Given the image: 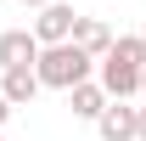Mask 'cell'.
I'll use <instances>...</instances> for the list:
<instances>
[{
    "instance_id": "obj_12",
    "label": "cell",
    "mask_w": 146,
    "mask_h": 141,
    "mask_svg": "<svg viewBox=\"0 0 146 141\" xmlns=\"http://www.w3.org/2000/svg\"><path fill=\"white\" fill-rule=\"evenodd\" d=\"M141 102H146V73H141Z\"/></svg>"
},
{
    "instance_id": "obj_7",
    "label": "cell",
    "mask_w": 146,
    "mask_h": 141,
    "mask_svg": "<svg viewBox=\"0 0 146 141\" xmlns=\"http://www.w3.org/2000/svg\"><path fill=\"white\" fill-rule=\"evenodd\" d=\"M39 90H45V85H39L34 68H6V73H0V96H6L11 107H28Z\"/></svg>"
},
{
    "instance_id": "obj_11",
    "label": "cell",
    "mask_w": 146,
    "mask_h": 141,
    "mask_svg": "<svg viewBox=\"0 0 146 141\" xmlns=\"http://www.w3.org/2000/svg\"><path fill=\"white\" fill-rule=\"evenodd\" d=\"M141 141H146V107H141Z\"/></svg>"
},
{
    "instance_id": "obj_6",
    "label": "cell",
    "mask_w": 146,
    "mask_h": 141,
    "mask_svg": "<svg viewBox=\"0 0 146 141\" xmlns=\"http://www.w3.org/2000/svg\"><path fill=\"white\" fill-rule=\"evenodd\" d=\"M107 102H112V96H107V90H101V79H84V85H73L68 90V107H73V119H101V113H107Z\"/></svg>"
},
{
    "instance_id": "obj_10",
    "label": "cell",
    "mask_w": 146,
    "mask_h": 141,
    "mask_svg": "<svg viewBox=\"0 0 146 141\" xmlns=\"http://www.w3.org/2000/svg\"><path fill=\"white\" fill-rule=\"evenodd\" d=\"M23 6H34V11H45V6H51V0H23Z\"/></svg>"
},
{
    "instance_id": "obj_5",
    "label": "cell",
    "mask_w": 146,
    "mask_h": 141,
    "mask_svg": "<svg viewBox=\"0 0 146 141\" xmlns=\"http://www.w3.org/2000/svg\"><path fill=\"white\" fill-rule=\"evenodd\" d=\"M96 130H101V141H141V107L107 102V113L96 119Z\"/></svg>"
},
{
    "instance_id": "obj_9",
    "label": "cell",
    "mask_w": 146,
    "mask_h": 141,
    "mask_svg": "<svg viewBox=\"0 0 146 141\" xmlns=\"http://www.w3.org/2000/svg\"><path fill=\"white\" fill-rule=\"evenodd\" d=\"M6 119H11V102H6V96H0V124H6Z\"/></svg>"
},
{
    "instance_id": "obj_2",
    "label": "cell",
    "mask_w": 146,
    "mask_h": 141,
    "mask_svg": "<svg viewBox=\"0 0 146 141\" xmlns=\"http://www.w3.org/2000/svg\"><path fill=\"white\" fill-rule=\"evenodd\" d=\"M34 73H39V85L45 90H73V85H84L96 73V56H84L79 45H45L39 51V62H34Z\"/></svg>"
},
{
    "instance_id": "obj_8",
    "label": "cell",
    "mask_w": 146,
    "mask_h": 141,
    "mask_svg": "<svg viewBox=\"0 0 146 141\" xmlns=\"http://www.w3.org/2000/svg\"><path fill=\"white\" fill-rule=\"evenodd\" d=\"M73 45H79L84 56H96V62H101V56L112 51V28H107L101 17H79V28H73Z\"/></svg>"
},
{
    "instance_id": "obj_13",
    "label": "cell",
    "mask_w": 146,
    "mask_h": 141,
    "mask_svg": "<svg viewBox=\"0 0 146 141\" xmlns=\"http://www.w3.org/2000/svg\"><path fill=\"white\" fill-rule=\"evenodd\" d=\"M141 40H146V23H141Z\"/></svg>"
},
{
    "instance_id": "obj_4",
    "label": "cell",
    "mask_w": 146,
    "mask_h": 141,
    "mask_svg": "<svg viewBox=\"0 0 146 141\" xmlns=\"http://www.w3.org/2000/svg\"><path fill=\"white\" fill-rule=\"evenodd\" d=\"M39 51H45V45L34 40V28H6V34H0V73L6 68H34Z\"/></svg>"
},
{
    "instance_id": "obj_1",
    "label": "cell",
    "mask_w": 146,
    "mask_h": 141,
    "mask_svg": "<svg viewBox=\"0 0 146 141\" xmlns=\"http://www.w3.org/2000/svg\"><path fill=\"white\" fill-rule=\"evenodd\" d=\"M141 73H146V40L141 34H118L112 51L96 62V79H101V90H107L112 102L141 96Z\"/></svg>"
},
{
    "instance_id": "obj_3",
    "label": "cell",
    "mask_w": 146,
    "mask_h": 141,
    "mask_svg": "<svg viewBox=\"0 0 146 141\" xmlns=\"http://www.w3.org/2000/svg\"><path fill=\"white\" fill-rule=\"evenodd\" d=\"M73 28H79V11H73L68 0H51V6L34 17V40H39V45H68Z\"/></svg>"
}]
</instances>
